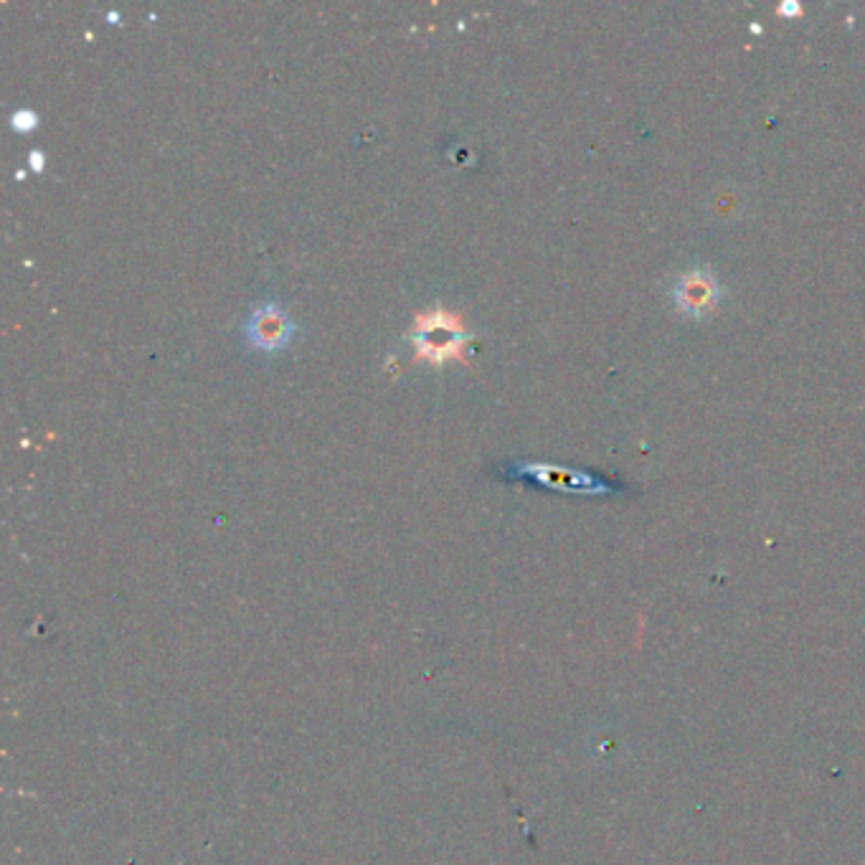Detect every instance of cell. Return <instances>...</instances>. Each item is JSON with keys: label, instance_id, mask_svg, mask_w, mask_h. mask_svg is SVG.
Wrapping results in <instances>:
<instances>
[{"label": "cell", "instance_id": "3957f363", "mask_svg": "<svg viewBox=\"0 0 865 865\" xmlns=\"http://www.w3.org/2000/svg\"><path fill=\"white\" fill-rule=\"evenodd\" d=\"M526 472H531L536 480L543 485L556 490H574V493H606V490H617V485L597 474L568 470V467H553V465H531Z\"/></svg>", "mask_w": 865, "mask_h": 865}, {"label": "cell", "instance_id": "7a4b0ae2", "mask_svg": "<svg viewBox=\"0 0 865 865\" xmlns=\"http://www.w3.org/2000/svg\"><path fill=\"white\" fill-rule=\"evenodd\" d=\"M295 333H298V325L290 315H287L285 308H279L277 302H264V305H256L252 310V315L247 317L244 335L249 340V346L256 350H264V353H277V350H285L290 346Z\"/></svg>", "mask_w": 865, "mask_h": 865}, {"label": "cell", "instance_id": "6da1fadb", "mask_svg": "<svg viewBox=\"0 0 865 865\" xmlns=\"http://www.w3.org/2000/svg\"><path fill=\"white\" fill-rule=\"evenodd\" d=\"M670 298L677 313L700 321L721 305L723 287L711 267H693L675 279V285L670 287Z\"/></svg>", "mask_w": 865, "mask_h": 865}, {"label": "cell", "instance_id": "277c9868", "mask_svg": "<svg viewBox=\"0 0 865 865\" xmlns=\"http://www.w3.org/2000/svg\"><path fill=\"white\" fill-rule=\"evenodd\" d=\"M38 122V117L34 112H28V109H21L19 115H13V128L26 132V130H34Z\"/></svg>", "mask_w": 865, "mask_h": 865}]
</instances>
